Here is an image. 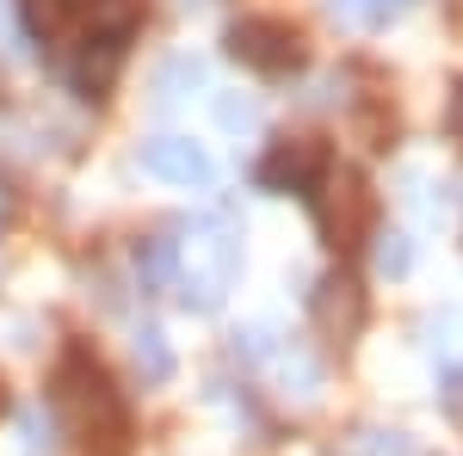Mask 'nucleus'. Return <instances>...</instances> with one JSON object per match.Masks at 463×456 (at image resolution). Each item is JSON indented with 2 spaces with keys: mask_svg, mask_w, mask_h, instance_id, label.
<instances>
[{
  "mask_svg": "<svg viewBox=\"0 0 463 456\" xmlns=\"http://www.w3.org/2000/svg\"><path fill=\"white\" fill-rule=\"evenodd\" d=\"M143 167L155 179H174V185H204V179H211V154H204L198 142H185V136H161V142L143 148Z\"/></svg>",
  "mask_w": 463,
  "mask_h": 456,
  "instance_id": "0eeeda50",
  "label": "nucleus"
},
{
  "mask_svg": "<svg viewBox=\"0 0 463 456\" xmlns=\"http://www.w3.org/2000/svg\"><path fill=\"white\" fill-rule=\"evenodd\" d=\"M0 414H6V383H0Z\"/></svg>",
  "mask_w": 463,
  "mask_h": 456,
  "instance_id": "f8f14e48",
  "label": "nucleus"
},
{
  "mask_svg": "<svg viewBox=\"0 0 463 456\" xmlns=\"http://www.w3.org/2000/svg\"><path fill=\"white\" fill-rule=\"evenodd\" d=\"M50 414L80 456H130L137 425L124 407V388L111 383V370L87 346H69L62 364L50 370Z\"/></svg>",
  "mask_w": 463,
  "mask_h": 456,
  "instance_id": "f257e3e1",
  "label": "nucleus"
},
{
  "mask_svg": "<svg viewBox=\"0 0 463 456\" xmlns=\"http://www.w3.org/2000/svg\"><path fill=\"white\" fill-rule=\"evenodd\" d=\"M316 327L334 340V346H346L358 327H364V290L334 272V278L321 284V296H316Z\"/></svg>",
  "mask_w": 463,
  "mask_h": 456,
  "instance_id": "423d86ee",
  "label": "nucleus"
},
{
  "mask_svg": "<svg viewBox=\"0 0 463 456\" xmlns=\"http://www.w3.org/2000/svg\"><path fill=\"white\" fill-rule=\"evenodd\" d=\"M179 278H185V302L216 309L229 278H235V241L222 228H198L192 241L179 247Z\"/></svg>",
  "mask_w": 463,
  "mask_h": 456,
  "instance_id": "20e7f679",
  "label": "nucleus"
},
{
  "mask_svg": "<svg viewBox=\"0 0 463 456\" xmlns=\"http://www.w3.org/2000/svg\"><path fill=\"white\" fill-rule=\"evenodd\" d=\"M445 130L463 142V80H458V93H451V111H445Z\"/></svg>",
  "mask_w": 463,
  "mask_h": 456,
  "instance_id": "9b49d317",
  "label": "nucleus"
},
{
  "mask_svg": "<svg viewBox=\"0 0 463 456\" xmlns=\"http://www.w3.org/2000/svg\"><path fill=\"white\" fill-rule=\"evenodd\" d=\"M346 6H353L358 19H383V13H395L402 0H346Z\"/></svg>",
  "mask_w": 463,
  "mask_h": 456,
  "instance_id": "9d476101",
  "label": "nucleus"
},
{
  "mask_svg": "<svg viewBox=\"0 0 463 456\" xmlns=\"http://www.w3.org/2000/svg\"><path fill=\"white\" fill-rule=\"evenodd\" d=\"M229 56L253 74H290V69H303L309 50H303V32H297L290 19L253 13V19H235V25H229Z\"/></svg>",
  "mask_w": 463,
  "mask_h": 456,
  "instance_id": "7ed1b4c3",
  "label": "nucleus"
},
{
  "mask_svg": "<svg viewBox=\"0 0 463 456\" xmlns=\"http://www.w3.org/2000/svg\"><path fill=\"white\" fill-rule=\"evenodd\" d=\"M137 358L148 364V377H167V351H161V333H155V327L143 333V346H137Z\"/></svg>",
  "mask_w": 463,
  "mask_h": 456,
  "instance_id": "1a4fd4ad",
  "label": "nucleus"
},
{
  "mask_svg": "<svg viewBox=\"0 0 463 456\" xmlns=\"http://www.w3.org/2000/svg\"><path fill=\"white\" fill-rule=\"evenodd\" d=\"M327 167H334V154H327L321 136H279L266 148V161H260V185H266V191H297V198H309Z\"/></svg>",
  "mask_w": 463,
  "mask_h": 456,
  "instance_id": "39448f33",
  "label": "nucleus"
},
{
  "mask_svg": "<svg viewBox=\"0 0 463 456\" xmlns=\"http://www.w3.org/2000/svg\"><path fill=\"white\" fill-rule=\"evenodd\" d=\"M19 13H25V32L43 43L80 32V0H19Z\"/></svg>",
  "mask_w": 463,
  "mask_h": 456,
  "instance_id": "6e6552de",
  "label": "nucleus"
},
{
  "mask_svg": "<svg viewBox=\"0 0 463 456\" xmlns=\"http://www.w3.org/2000/svg\"><path fill=\"white\" fill-rule=\"evenodd\" d=\"M309 204H316V222H321V241L334 247L340 259H353L358 247L377 235V191H371V179L358 173V167H327L321 185L309 191Z\"/></svg>",
  "mask_w": 463,
  "mask_h": 456,
  "instance_id": "f03ea898",
  "label": "nucleus"
}]
</instances>
